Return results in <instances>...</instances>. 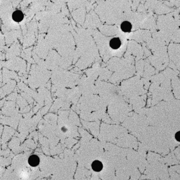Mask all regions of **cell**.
Masks as SVG:
<instances>
[{
	"instance_id": "1",
	"label": "cell",
	"mask_w": 180,
	"mask_h": 180,
	"mask_svg": "<svg viewBox=\"0 0 180 180\" xmlns=\"http://www.w3.org/2000/svg\"><path fill=\"white\" fill-rule=\"evenodd\" d=\"M109 47L113 50H117L122 46V40L119 37H114L109 40Z\"/></svg>"
},
{
	"instance_id": "3",
	"label": "cell",
	"mask_w": 180,
	"mask_h": 180,
	"mask_svg": "<svg viewBox=\"0 0 180 180\" xmlns=\"http://www.w3.org/2000/svg\"><path fill=\"white\" fill-rule=\"evenodd\" d=\"M13 20H14L15 22H19L22 21V20L24 18V14L20 10H17L13 13L12 15Z\"/></svg>"
},
{
	"instance_id": "2",
	"label": "cell",
	"mask_w": 180,
	"mask_h": 180,
	"mask_svg": "<svg viewBox=\"0 0 180 180\" xmlns=\"http://www.w3.org/2000/svg\"><path fill=\"white\" fill-rule=\"evenodd\" d=\"M120 29L124 33H129L132 30V24L129 21L125 20L121 23Z\"/></svg>"
},
{
	"instance_id": "5",
	"label": "cell",
	"mask_w": 180,
	"mask_h": 180,
	"mask_svg": "<svg viewBox=\"0 0 180 180\" xmlns=\"http://www.w3.org/2000/svg\"><path fill=\"white\" fill-rule=\"evenodd\" d=\"M93 170L95 172H100L102 170L103 164L99 160H95L92 164Z\"/></svg>"
},
{
	"instance_id": "6",
	"label": "cell",
	"mask_w": 180,
	"mask_h": 180,
	"mask_svg": "<svg viewBox=\"0 0 180 180\" xmlns=\"http://www.w3.org/2000/svg\"><path fill=\"white\" fill-rule=\"evenodd\" d=\"M175 139L178 142H180V131H178L175 134Z\"/></svg>"
},
{
	"instance_id": "4",
	"label": "cell",
	"mask_w": 180,
	"mask_h": 180,
	"mask_svg": "<svg viewBox=\"0 0 180 180\" xmlns=\"http://www.w3.org/2000/svg\"><path fill=\"white\" fill-rule=\"evenodd\" d=\"M28 163L31 166L35 167L39 165L40 163V158L37 156L35 155L30 156L28 160Z\"/></svg>"
}]
</instances>
